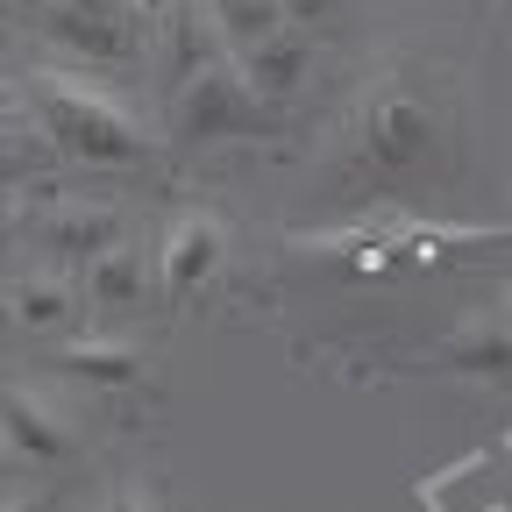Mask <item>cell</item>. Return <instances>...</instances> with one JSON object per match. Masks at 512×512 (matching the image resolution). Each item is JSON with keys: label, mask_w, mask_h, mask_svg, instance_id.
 <instances>
[{"label": "cell", "mask_w": 512, "mask_h": 512, "mask_svg": "<svg viewBox=\"0 0 512 512\" xmlns=\"http://www.w3.org/2000/svg\"><path fill=\"white\" fill-rule=\"evenodd\" d=\"M221 264H228V228L214 214H171L150 249V278L164 299H192L200 285H214Z\"/></svg>", "instance_id": "ba28073f"}, {"label": "cell", "mask_w": 512, "mask_h": 512, "mask_svg": "<svg viewBox=\"0 0 512 512\" xmlns=\"http://www.w3.org/2000/svg\"><path fill=\"white\" fill-rule=\"evenodd\" d=\"M86 292H79V271L72 264H29L15 271L8 285H0V335H15V342H57V335H72L86 328Z\"/></svg>", "instance_id": "52a82bcc"}, {"label": "cell", "mask_w": 512, "mask_h": 512, "mask_svg": "<svg viewBox=\"0 0 512 512\" xmlns=\"http://www.w3.org/2000/svg\"><path fill=\"white\" fill-rule=\"evenodd\" d=\"M57 57H72L79 72H128L143 64L157 29L136 0H43V15L29 22Z\"/></svg>", "instance_id": "277c9868"}, {"label": "cell", "mask_w": 512, "mask_h": 512, "mask_svg": "<svg viewBox=\"0 0 512 512\" xmlns=\"http://www.w3.org/2000/svg\"><path fill=\"white\" fill-rule=\"evenodd\" d=\"M0 456H8V470H22L36 484H57L64 470L86 463V434L50 392H36V384H0Z\"/></svg>", "instance_id": "5b68a950"}, {"label": "cell", "mask_w": 512, "mask_h": 512, "mask_svg": "<svg viewBox=\"0 0 512 512\" xmlns=\"http://www.w3.org/2000/svg\"><path fill=\"white\" fill-rule=\"evenodd\" d=\"M235 64H242V79L264 93L278 114L285 107H299L306 100V86H313V72H320V50H313V29H271V36H256V43H242V50H228Z\"/></svg>", "instance_id": "8fae6325"}, {"label": "cell", "mask_w": 512, "mask_h": 512, "mask_svg": "<svg viewBox=\"0 0 512 512\" xmlns=\"http://www.w3.org/2000/svg\"><path fill=\"white\" fill-rule=\"evenodd\" d=\"M8 242H15V221H8V214H0V249H8Z\"/></svg>", "instance_id": "2e32d148"}, {"label": "cell", "mask_w": 512, "mask_h": 512, "mask_svg": "<svg viewBox=\"0 0 512 512\" xmlns=\"http://www.w3.org/2000/svg\"><path fill=\"white\" fill-rule=\"evenodd\" d=\"M136 8H143V15H150V29H157V22L171 15V0H136Z\"/></svg>", "instance_id": "9a60e30c"}, {"label": "cell", "mask_w": 512, "mask_h": 512, "mask_svg": "<svg viewBox=\"0 0 512 512\" xmlns=\"http://www.w3.org/2000/svg\"><path fill=\"white\" fill-rule=\"evenodd\" d=\"M114 235H128V221L114 214V207H100V200H57V207H43L36 221H29V242H36V256H50V264H86L93 249H107Z\"/></svg>", "instance_id": "7c38bea8"}, {"label": "cell", "mask_w": 512, "mask_h": 512, "mask_svg": "<svg viewBox=\"0 0 512 512\" xmlns=\"http://www.w3.org/2000/svg\"><path fill=\"white\" fill-rule=\"evenodd\" d=\"M505 313H512V299H505Z\"/></svg>", "instance_id": "ac0fdd59"}, {"label": "cell", "mask_w": 512, "mask_h": 512, "mask_svg": "<svg viewBox=\"0 0 512 512\" xmlns=\"http://www.w3.org/2000/svg\"><path fill=\"white\" fill-rule=\"evenodd\" d=\"M43 370L64 384V392L100 399V406H114V399H143L150 377H157L150 349H143L136 335H114V328H72V335H57L50 356H43Z\"/></svg>", "instance_id": "8992f818"}, {"label": "cell", "mask_w": 512, "mask_h": 512, "mask_svg": "<svg viewBox=\"0 0 512 512\" xmlns=\"http://www.w3.org/2000/svg\"><path fill=\"white\" fill-rule=\"evenodd\" d=\"M0 470H8V456H0Z\"/></svg>", "instance_id": "e0dca14e"}, {"label": "cell", "mask_w": 512, "mask_h": 512, "mask_svg": "<svg viewBox=\"0 0 512 512\" xmlns=\"http://www.w3.org/2000/svg\"><path fill=\"white\" fill-rule=\"evenodd\" d=\"M150 242L143 235H114L107 249H93L79 264V292H86V313L93 320H128L150 306Z\"/></svg>", "instance_id": "30bf717a"}, {"label": "cell", "mask_w": 512, "mask_h": 512, "mask_svg": "<svg viewBox=\"0 0 512 512\" xmlns=\"http://www.w3.org/2000/svg\"><path fill=\"white\" fill-rule=\"evenodd\" d=\"M434 370L477 384V392H512V313H505V299L456 320L434 349Z\"/></svg>", "instance_id": "9c48e42d"}, {"label": "cell", "mask_w": 512, "mask_h": 512, "mask_svg": "<svg viewBox=\"0 0 512 512\" xmlns=\"http://www.w3.org/2000/svg\"><path fill=\"white\" fill-rule=\"evenodd\" d=\"M278 8H285V22H292V29H320V22L349 15L356 0H278Z\"/></svg>", "instance_id": "5bb4252c"}, {"label": "cell", "mask_w": 512, "mask_h": 512, "mask_svg": "<svg viewBox=\"0 0 512 512\" xmlns=\"http://www.w3.org/2000/svg\"><path fill=\"white\" fill-rule=\"evenodd\" d=\"M207 15H214V29H221L228 50L271 36V29H285V8H278V0H207Z\"/></svg>", "instance_id": "4fadbf2b"}, {"label": "cell", "mask_w": 512, "mask_h": 512, "mask_svg": "<svg viewBox=\"0 0 512 512\" xmlns=\"http://www.w3.org/2000/svg\"><path fill=\"white\" fill-rule=\"evenodd\" d=\"M22 121L43 136L50 157L86 164V171H143L171 150L136 107L114 100L86 72H36L22 86Z\"/></svg>", "instance_id": "6da1fadb"}, {"label": "cell", "mask_w": 512, "mask_h": 512, "mask_svg": "<svg viewBox=\"0 0 512 512\" xmlns=\"http://www.w3.org/2000/svg\"><path fill=\"white\" fill-rule=\"evenodd\" d=\"M349 157L363 178H420L427 164L448 157V121L420 86L384 79L349 114Z\"/></svg>", "instance_id": "3957f363"}, {"label": "cell", "mask_w": 512, "mask_h": 512, "mask_svg": "<svg viewBox=\"0 0 512 512\" xmlns=\"http://www.w3.org/2000/svg\"><path fill=\"white\" fill-rule=\"evenodd\" d=\"M157 136L178 150H228V143H271L278 136V107L242 79L235 57L200 64L192 79L164 86V121Z\"/></svg>", "instance_id": "7a4b0ae2"}]
</instances>
